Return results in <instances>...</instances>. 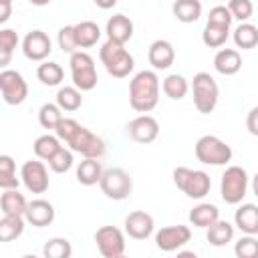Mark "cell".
<instances>
[{"instance_id":"obj_1","label":"cell","mask_w":258,"mask_h":258,"mask_svg":"<svg viewBox=\"0 0 258 258\" xmlns=\"http://www.w3.org/2000/svg\"><path fill=\"white\" fill-rule=\"evenodd\" d=\"M54 133L58 135L60 141H64L69 145V149H73L75 153H81L83 157H103L107 151L105 141L95 135L93 131H89L87 127H83L81 123H77L75 119L62 117V121L56 125Z\"/></svg>"},{"instance_id":"obj_2","label":"cell","mask_w":258,"mask_h":258,"mask_svg":"<svg viewBox=\"0 0 258 258\" xmlns=\"http://www.w3.org/2000/svg\"><path fill=\"white\" fill-rule=\"evenodd\" d=\"M159 101V77L155 71H139L129 83V105L137 113H149Z\"/></svg>"},{"instance_id":"obj_3","label":"cell","mask_w":258,"mask_h":258,"mask_svg":"<svg viewBox=\"0 0 258 258\" xmlns=\"http://www.w3.org/2000/svg\"><path fill=\"white\" fill-rule=\"evenodd\" d=\"M99 58L105 64V71L115 77V79H125L129 77V73L135 67V60L131 56V52L125 48V44L115 42L111 38H107L99 50Z\"/></svg>"},{"instance_id":"obj_4","label":"cell","mask_w":258,"mask_h":258,"mask_svg":"<svg viewBox=\"0 0 258 258\" xmlns=\"http://www.w3.org/2000/svg\"><path fill=\"white\" fill-rule=\"evenodd\" d=\"M173 183L177 189H181L191 200H204L210 194L212 179L202 169H189V167H175L173 169Z\"/></svg>"},{"instance_id":"obj_5","label":"cell","mask_w":258,"mask_h":258,"mask_svg":"<svg viewBox=\"0 0 258 258\" xmlns=\"http://www.w3.org/2000/svg\"><path fill=\"white\" fill-rule=\"evenodd\" d=\"M191 93H194V105L200 113L208 115L216 109L220 99V87L216 79L210 73H198L191 79Z\"/></svg>"},{"instance_id":"obj_6","label":"cell","mask_w":258,"mask_h":258,"mask_svg":"<svg viewBox=\"0 0 258 258\" xmlns=\"http://www.w3.org/2000/svg\"><path fill=\"white\" fill-rule=\"evenodd\" d=\"M196 157L204 165H226L232 159V147L216 135H204L196 141Z\"/></svg>"},{"instance_id":"obj_7","label":"cell","mask_w":258,"mask_h":258,"mask_svg":"<svg viewBox=\"0 0 258 258\" xmlns=\"http://www.w3.org/2000/svg\"><path fill=\"white\" fill-rule=\"evenodd\" d=\"M246 191H248V173H246V169L240 167V165L226 167V171L222 173V181H220L222 200L230 206H236L244 200Z\"/></svg>"},{"instance_id":"obj_8","label":"cell","mask_w":258,"mask_h":258,"mask_svg":"<svg viewBox=\"0 0 258 258\" xmlns=\"http://www.w3.org/2000/svg\"><path fill=\"white\" fill-rule=\"evenodd\" d=\"M71 77H73V85L81 91H93L97 87V69H95V60L89 52L85 50H77L71 54Z\"/></svg>"},{"instance_id":"obj_9","label":"cell","mask_w":258,"mask_h":258,"mask_svg":"<svg viewBox=\"0 0 258 258\" xmlns=\"http://www.w3.org/2000/svg\"><path fill=\"white\" fill-rule=\"evenodd\" d=\"M101 185V191L109 198V200H115V202H121V200H127L133 191V179L131 175L121 169V167H111V169H105L103 171V177L99 181Z\"/></svg>"},{"instance_id":"obj_10","label":"cell","mask_w":258,"mask_h":258,"mask_svg":"<svg viewBox=\"0 0 258 258\" xmlns=\"http://www.w3.org/2000/svg\"><path fill=\"white\" fill-rule=\"evenodd\" d=\"M0 91L6 105H20L28 97V85L18 71L4 69L0 73Z\"/></svg>"},{"instance_id":"obj_11","label":"cell","mask_w":258,"mask_h":258,"mask_svg":"<svg viewBox=\"0 0 258 258\" xmlns=\"http://www.w3.org/2000/svg\"><path fill=\"white\" fill-rule=\"evenodd\" d=\"M95 242L105 258H121L125 254V236L115 226H101L95 232Z\"/></svg>"},{"instance_id":"obj_12","label":"cell","mask_w":258,"mask_h":258,"mask_svg":"<svg viewBox=\"0 0 258 258\" xmlns=\"http://www.w3.org/2000/svg\"><path fill=\"white\" fill-rule=\"evenodd\" d=\"M191 240V230L183 224L177 226H165L155 232V246L161 252H175L183 248Z\"/></svg>"},{"instance_id":"obj_13","label":"cell","mask_w":258,"mask_h":258,"mask_svg":"<svg viewBox=\"0 0 258 258\" xmlns=\"http://www.w3.org/2000/svg\"><path fill=\"white\" fill-rule=\"evenodd\" d=\"M20 179L24 187L32 194H44L48 189V171L42 161H36V159L24 161L20 169Z\"/></svg>"},{"instance_id":"obj_14","label":"cell","mask_w":258,"mask_h":258,"mask_svg":"<svg viewBox=\"0 0 258 258\" xmlns=\"http://www.w3.org/2000/svg\"><path fill=\"white\" fill-rule=\"evenodd\" d=\"M22 52L28 60L42 62L52 52V42L46 32L42 30H30L22 40Z\"/></svg>"},{"instance_id":"obj_15","label":"cell","mask_w":258,"mask_h":258,"mask_svg":"<svg viewBox=\"0 0 258 258\" xmlns=\"http://www.w3.org/2000/svg\"><path fill=\"white\" fill-rule=\"evenodd\" d=\"M127 135L135 141V143H151L157 139L159 135V123L155 117L143 113L139 117H135L133 121H129L127 125Z\"/></svg>"},{"instance_id":"obj_16","label":"cell","mask_w":258,"mask_h":258,"mask_svg":"<svg viewBox=\"0 0 258 258\" xmlns=\"http://www.w3.org/2000/svg\"><path fill=\"white\" fill-rule=\"evenodd\" d=\"M153 228H155L153 216L143 210H135L125 218V232L133 240H147L153 234Z\"/></svg>"},{"instance_id":"obj_17","label":"cell","mask_w":258,"mask_h":258,"mask_svg":"<svg viewBox=\"0 0 258 258\" xmlns=\"http://www.w3.org/2000/svg\"><path fill=\"white\" fill-rule=\"evenodd\" d=\"M147 58H149V64L155 69V71H165L173 64L175 60V50H173V44L169 40H153L149 44V50H147Z\"/></svg>"},{"instance_id":"obj_18","label":"cell","mask_w":258,"mask_h":258,"mask_svg":"<svg viewBox=\"0 0 258 258\" xmlns=\"http://www.w3.org/2000/svg\"><path fill=\"white\" fill-rule=\"evenodd\" d=\"M24 218L34 228H44V226H50L52 224V220H54V208H52L50 202L38 198V200L28 202V208H26Z\"/></svg>"},{"instance_id":"obj_19","label":"cell","mask_w":258,"mask_h":258,"mask_svg":"<svg viewBox=\"0 0 258 258\" xmlns=\"http://www.w3.org/2000/svg\"><path fill=\"white\" fill-rule=\"evenodd\" d=\"M105 32H107V38L125 44V42L131 40V36H133V22H131V18L125 16V14H115V16H111V18L107 20Z\"/></svg>"},{"instance_id":"obj_20","label":"cell","mask_w":258,"mask_h":258,"mask_svg":"<svg viewBox=\"0 0 258 258\" xmlns=\"http://www.w3.org/2000/svg\"><path fill=\"white\" fill-rule=\"evenodd\" d=\"M214 69L224 75V77H232L242 69V56L236 48H220L214 56Z\"/></svg>"},{"instance_id":"obj_21","label":"cell","mask_w":258,"mask_h":258,"mask_svg":"<svg viewBox=\"0 0 258 258\" xmlns=\"http://www.w3.org/2000/svg\"><path fill=\"white\" fill-rule=\"evenodd\" d=\"M234 224L244 234H258V206L256 204H242L234 214Z\"/></svg>"},{"instance_id":"obj_22","label":"cell","mask_w":258,"mask_h":258,"mask_svg":"<svg viewBox=\"0 0 258 258\" xmlns=\"http://www.w3.org/2000/svg\"><path fill=\"white\" fill-rule=\"evenodd\" d=\"M26 208H28V202L18 191V187L4 189L2 191V196H0V210H2V214H8V216H24L26 214Z\"/></svg>"},{"instance_id":"obj_23","label":"cell","mask_w":258,"mask_h":258,"mask_svg":"<svg viewBox=\"0 0 258 258\" xmlns=\"http://www.w3.org/2000/svg\"><path fill=\"white\" fill-rule=\"evenodd\" d=\"M103 165L97 157H85L77 167V181L83 185H95L103 177Z\"/></svg>"},{"instance_id":"obj_24","label":"cell","mask_w":258,"mask_h":258,"mask_svg":"<svg viewBox=\"0 0 258 258\" xmlns=\"http://www.w3.org/2000/svg\"><path fill=\"white\" fill-rule=\"evenodd\" d=\"M218 218H220V210L214 204H208V202H202V204L194 206L191 212H189V222L196 228H206L208 230V226H212Z\"/></svg>"},{"instance_id":"obj_25","label":"cell","mask_w":258,"mask_h":258,"mask_svg":"<svg viewBox=\"0 0 258 258\" xmlns=\"http://www.w3.org/2000/svg\"><path fill=\"white\" fill-rule=\"evenodd\" d=\"M206 238L212 246L220 248V246H226L228 242L234 240V226L226 220H216L212 226H208V232H206Z\"/></svg>"},{"instance_id":"obj_26","label":"cell","mask_w":258,"mask_h":258,"mask_svg":"<svg viewBox=\"0 0 258 258\" xmlns=\"http://www.w3.org/2000/svg\"><path fill=\"white\" fill-rule=\"evenodd\" d=\"M171 10L179 22L191 24V22H198L202 16V2L200 0H175Z\"/></svg>"},{"instance_id":"obj_27","label":"cell","mask_w":258,"mask_h":258,"mask_svg":"<svg viewBox=\"0 0 258 258\" xmlns=\"http://www.w3.org/2000/svg\"><path fill=\"white\" fill-rule=\"evenodd\" d=\"M75 34H77V42H79V48H91L99 42L101 38V28L97 22L93 20H83L79 24H75Z\"/></svg>"},{"instance_id":"obj_28","label":"cell","mask_w":258,"mask_h":258,"mask_svg":"<svg viewBox=\"0 0 258 258\" xmlns=\"http://www.w3.org/2000/svg\"><path fill=\"white\" fill-rule=\"evenodd\" d=\"M24 222H26L24 216H8V214H2V220H0V242H12L18 236H22Z\"/></svg>"},{"instance_id":"obj_29","label":"cell","mask_w":258,"mask_h":258,"mask_svg":"<svg viewBox=\"0 0 258 258\" xmlns=\"http://www.w3.org/2000/svg\"><path fill=\"white\" fill-rule=\"evenodd\" d=\"M36 77H38V81H40L42 85H46V87H56V85L62 83L64 71H62V67H60L58 62L42 60V62L38 64V69H36Z\"/></svg>"},{"instance_id":"obj_30","label":"cell","mask_w":258,"mask_h":258,"mask_svg":"<svg viewBox=\"0 0 258 258\" xmlns=\"http://www.w3.org/2000/svg\"><path fill=\"white\" fill-rule=\"evenodd\" d=\"M161 89H163V93H165L169 99L179 101V99H183V97L187 95V91H189V83H187V79H185L183 75L173 73V75H167V77L163 79Z\"/></svg>"},{"instance_id":"obj_31","label":"cell","mask_w":258,"mask_h":258,"mask_svg":"<svg viewBox=\"0 0 258 258\" xmlns=\"http://www.w3.org/2000/svg\"><path fill=\"white\" fill-rule=\"evenodd\" d=\"M232 38H234V44L242 50L254 48L258 44V28L250 22H240V26L234 30Z\"/></svg>"},{"instance_id":"obj_32","label":"cell","mask_w":258,"mask_h":258,"mask_svg":"<svg viewBox=\"0 0 258 258\" xmlns=\"http://www.w3.org/2000/svg\"><path fill=\"white\" fill-rule=\"evenodd\" d=\"M83 91L77 89L75 85L73 87H60L58 93H56V105L62 109V111H77L81 105H83Z\"/></svg>"},{"instance_id":"obj_33","label":"cell","mask_w":258,"mask_h":258,"mask_svg":"<svg viewBox=\"0 0 258 258\" xmlns=\"http://www.w3.org/2000/svg\"><path fill=\"white\" fill-rule=\"evenodd\" d=\"M60 147H62V145H60L58 135H50V133L36 137V141H34V145H32L34 155H36L38 159H44V161H48Z\"/></svg>"},{"instance_id":"obj_34","label":"cell","mask_w":258,"mask_h":258,"mask_svg":"<svg viewBox=\"0 0 258 258\" xmlns=\"http://www.w3.org/2000/svg\"><path fill=\"white\" fill-rule=\"evenodd\" d=\"M228 36H230V26H218V24H210V22H206V28L202 32V40L210 48L224 46Z\"/></svg>"},{"instance_id":"obj_35","label":"cell","mask_w":258,"mask_h":258,"mask_svg":"<svg viewBox=\"0 0 258 258\" xmlns=\"http://www.w3.org/2000/svg\"><path fill=\"white\" fill-rule=\"evenodd\" d=\"M0 187L2 189L18 187L16 163H14V159L10 155H0Z\"/></svg>"},{"instance_id":"obj_36","label":"cell","mask_w":258,"mask_h":258,"mask_svg":"<svg viewBox=\"0 0 258 258\" xmlns=\"http://www.w3.org/2000/svg\"><path fill=\"white\" fill-rule=\"evenodd\" d=\"M60 121H62V109L56 103H44L38 109V123L44 129H56Z\"/></svg>"},{"instance_id":"obj_37","label":"cell","mask_w":258,"mask_h":258,"mask_svg":"<svg viewBox=\"0 0 258 258\" xmlns=\"http://www.w3.org/2000/svg\"><path fill=\"white\" fill-rule=\"evenodd\" d=\"M16 44H18V34L10 28H2L0 30V67L8 64Z\"/></svg>"},{"instance_id":"obj_38","label":"cell","mask_w":258,"mask_h":258,"mask_svg":"<svg viewBox=\"0 0 258 258\" xmlns=\"http://www.w3.org/2000/svg\"><path fill=\"white\" fill-rule=\"evenodd\" d=\"M42 254L46 258H69L73 254V246L67 238H50L44 248H42Z\"/></svg>"},{"instance_id":"obj_39","label":"cell","mask_w":258,"mask_h":258,"mask_svg":"<svg viewBox=\"0 0 258 258\" xmlns=\"http://www.w3.org/2000/svg\"><path fill=\"white\" fill-rule=\"evenodd\" d=\"M75 159H73V149H64L60 147L50 159H48V167L54 171V173H67L71 167H73Z\"/></svg>"},{"instance_id":"obj_40","label":"cell","mask_w":258,"mask_h":258,"mask_svg":"<svg viewBox=\"0 0 258 258\" xmlns=\"http://www.w3.org/2000/svg\"><path fill=\"white\" fill-rule=\"evenodd\" d=\"M56 42H58V48L62 52H77L79 48V42H77V34H75V24H67L58 30V36H56Z\"/></svg>"},{"instance_id":"obj_41","label":"cell","mask_w":258,"mask_h":258,"mask_svg":"<svg viewBox=\"0 0 258 258\" xmlns=\"http://www.w3.org/2000/svg\"><path fill=\"white\" fill-rule=\"evenodd\" d=\"M234 254L238 258H258V240L254 238V234L242 236L234 246Z\"/></svg>"},{"instance_id":"obj_42","label":"cell","mask_w":258,"mask_h":258,"mask_svg":"<svg viewBox=\"0 0 258 258\" xmlns=\"http://www.w3.org/2000/svg\"><path fill=\"white\" fill-rule=\"evenodd\" d=\"M228 8H230L234 20H240V22H248L252 18V14H254L252 0H230Z\"/></svg>"},{"instance_id":"obj_43","label":"cell","mask_w":258,"mask_h":258,"mask_svg":"<svg viewBox=\"0 0 258 258\" xmlns=\"http://www.w3.org/2000/svg\"><path fill=\"white\" fill-rule=\"evenodd\" d=\"M232 20H234V16H232L230 8L228 6H222V4L220 6H214L210 10V16H208V22L210 24H218V26H230Z\"/></svg>"},{"instance_id":"obj_44","label":"cell","mask_w":258,"mask_h":258,"mask_svg":"<svg viewBox=\"0 0 258 258\" xmlns=\"http://www.w3.org/2000/svg\"><path fill=\"white\" fill-rule=\"evenodd\" d=\"M246 129L250 131V135L258 137V107H252L248 111V117H246Z\"/></svg>"},{"instance_id":"obj_45","label":"cell","mask_w":258,"mask_h":258,"mask_svg":"<svg viewBox=\"0 0 258 258\" xmlns=\"http://www.w3.org/2000/svg\"><path fill=\"white\" fill-rule=\"evenodd\" d=\"M10 14H12V2L0 0V24H6Z\"/></svg>"},{"instance_id":"obj_46","label":"cell","mask_w":258,"mask_h":258,"mask_svg":"<svg viewBox=\"0 0 258 258\" xmlns=\"http://www.w3.org/2000/svg\"><path fill=\"white\" fill-rule=\"evenodd\" d=\"M101 10H109V8H113L115 4H117V0H93Z\"/></svg>"},{"instance_id":"obj_47","label":"cell","mask_w":258,"mask_h":258,"mask_svg":"<svg viewBox=\"0 0 258 258\" xmlns=\"http://www.w3.org/2000/svg\"><path fill=\"white\" fill-rule=\"evenodd\" d=\"M252 191H254V196L258 198V173L252 177Z\"/></svg>"},{"instance_id":"obj_48","label":"cell","mask_w":258,"mask_h":258,"mask_svg":"<svg viewBox=\"0 0 258 258\" xmlns=\"http://www.w3.org/2000/svg\"><path fill=\"white\" fill-rule=\"evenodd\" d=\"M32 6H46V4H50V0H28Z\"/></svg>"},{"instance_id":"obj_49","label":"cell","mask_w":258,"mask_h":258,"mask_svg":"<svg viewBox=\"0 0 258 258\" xmlns=\"http://www.w3.org/2000/svg\"><path fill=\"white\" fill-rule=\"evenodd\" d=\"M6 2H12V0H6Z\"/></svg>"}]
</instances>
